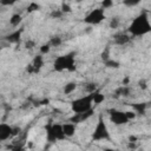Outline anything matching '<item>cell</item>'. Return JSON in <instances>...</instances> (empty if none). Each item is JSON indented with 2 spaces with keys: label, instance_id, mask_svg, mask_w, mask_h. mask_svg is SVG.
<instances>
[{
  "label": "cell",
  "instance_id": "1",
  "mask_svg": "<svg viewBox=\"0 0 151 151\" xmlns=\"http://www.w3.org/2000/svg\"><path fill=\"white\" fill-rule=\"evenodd\" d=\"M151 32V19L147 12L143 11L134 17L127 27V33L131 37H143Z\"/></svg>",
  "mask_w": 151,
  "mask_h": 151
},
{
  "label": "cell",
  "instance_id": "2",
  "mask_svg": "<svg viewBox=\"0 0 151 151\" xmlns=\"http://www.w3.org/2000/svg\"><path fill=\"white\" fill-rule=\"evenodd\" d=\"M93 109V93L81 96L71 101V110L74 114L85 113Z\"/></svg>",
  "mask_w": 151,
  "mask_h": 151
},
{
  "label": "cell",
  "instance_id": "3",
  "mask_svg": "<svg viewBox=\"0 0 151 151\" xmlns=\"http://www.w3.org/2000/svg\"><path fill=\"white\" fill-rule=\"evenodd\" d=\"M53 68L54 71H58V72L74 71L76 70V53L71 52V53L57 57L53 63Z\"/></svg>",
  "mask_w": 151,
  "mask_h": 151
},
{
  "label": "cell",
  "instance_id": "4",
  "mask_svg": "<svg viewBox=\"0 0 151 151\" xmlns=\"http://www.w3.org/2000/svg\"><path fill=\"white\" fill-rule=\"evenodd\" d=\"M110 139H111L110 130L107 127V124L104 120V117L100 114L98 117L97 124L91 133V140L92 142H101V140H110Z\"/></svg>",
  "mask_w": 151,
  "mask_h": 151
},
{
  "label": "cell",
  "instance_id": "5",
  "mask_svg": "<svg viewBox=\"0 0 151 151\" xmlns=\"http://www.w3.org/2000/svg\"><path fill=\"white\" fill-rule=\"evenodd\" d=\"M46 131V140L48 143H57L66 139V136L64 133L63 124L60 123H50L45 126Z\"/></svg>",
  "mask_w": 151,
  "mask_h": 151
},
{
  "label": "cell",
  "instance_id": "6",
  "mask_svg": "<svg viewBox=\"0 0 151 151\" xmlns=\"http://www.w3.org/2000/svg\"><path fill=\"white\" fill-rule=\"evenodd\" d=\"M106 18L105 14V9H103L101 7L98 8H93L91 9L85 17H84V22L87 25H99L100 22H103Z\"/></svg>",
  "mask_w": 151,
  "mask_h": 151
},
{
  "label": "cell",
  "instance_id": "7",
  "mask_svg": "<svg viewBox=\"0 0 151 151\" xmlns=\"http://www.w3.org/2000/svg\"><path fill=\"white\" fill-rule=\"evenodd\" d=\"M107 114H109L110 122L114 125H125L130 122L126 116V111H122L118 109H109Z\"/></svg>",
  "mask_w": 151,
  "mask_h": 151
},
{
  "label": "cell",
  "instance_id": "8",
  "mask_svg": "<svg viewBox=\"0 0 151 151\" xmlns=\"http://www.w3.org/2000/svg\"><path fill=\"white\" fill-rule=\"evenodd\" d=\"M17 131H20V129H15L7 123H1L0 124V140L1 142L8 140L9 138H12L13 136L18 133Z\"/></svg>",
  "mask_w": 151,
  "mask_h": 151
},
{
  "label": "cell",
  "instance_id": "9",
  "mask_svg": "<svg viewBox=\"0 0 151 151\" xmlns=\"http://www.w3.org/2000/svg\"><path fill=\"white\" fill-rule=\"evenodd\" d=\"M42 66H44V58H42V55H41V54L35 55V57L33 58L32 63L28 65L27 72H28V73H38V72L41 70Z\"/></svg>",
  "mask_w": 151,
  "mask_h": 151
},
{
  "label": "cell",
  "instance_id": "10",
  "mask_svg": "<svg viewBox=\"0 0 151 151\" xmlns=\"http://www.w3.org/2000/svg\"><path fill=\"white\" fill-rule=\"evenodd\" d=\"M93 112H94V110L92 109L91 111H88V112H85V113H79V114H74V113H73V116L70 118V122H71V123H74V124H78V123H83V122L87 120L90 117H92Z\"/></svg>",
  "mask_w": 151,
  "mask_h": 151
},
{
  "label": "cell",
  "instance_id": "11",
  "mask_svg": "<svg viewBox=\"0 0 151 151\" xmlns=\"http://www.w3.org/2000/svg\"><path fill=\"white\" fill-rule=\"evenodd\" d=\"M130 40H131V35H130L129 33H123V32H120V33H117V34L113 37L114 44L120 45V46L127 44Z\"/></svg>",
  "mask_w": 151,
  "mask_h": 151
},
{
  "label": "cell",
  "instance_id": "12",
  "mask_svg": "<svg viewBox=\"0 0 151 151\" xmlns=\"http://www.w3.org/2000/svg\"><path fill=\"white\" fill-rule=\"evenodd\" d=\"M24 29L22 28H17L15 31H13L12 33H9L8 35H6V40L8 42H12V44H15V42H19L20 38H21V34H22Z\"/></svg>",
  "mask_w": 151,
  "mask_h": 151
},
{
  "label": "cell",
  "instance_id": "13",
  "mask_svg": "<svg viewBox=\"0 0 151 151\" xmlns=\"http://www.w3.org/2000/svg\"><path fill=\"white\" fill-rule=\"evenodd\" d=\"M63 129H64V133H65L66 138H70V137H72L76 133L77 124L71 123V122H67V123H64L63 124Z\"/></svg>",
  "mask_w": 151,
  "mask_h": 151
},
{
  "label": "cell",
  "instance_id": "14",
  "mask_svg": "<svg viewBox=\"0 0 151 151\" xmlns=\"http://www.w3.org/2000/svg\"><path fill=\"white\" fill-rule=\"evenodd\" d=\"M130 105L137 114H144L145 113V110H146V104L145 103H136V104H130Z\"/></svg>",
  "mask_w": 151,
  "mask_h": 151
},
{
  "label": "cell",
  "instance_id": "15",
  "mask_svg": "<svg viewBox=\"0 0 151 151\" xmlns=\"http://www.w3.org/2000/svg\"><path fill=\"white\" fill-rule=\"evenodd\" d=\"M21 21H22V15L19 14V13H14V14H12L11 18H9V25H11L12 27H18Z\"/></svg>",
  "mask_w": 151,
  "mask_h": 151
},
{
  "label": "cell",
  "instance_id": "16",
  "mask_svg": "<svg viewBox=\"0 0 151 151\" xmlns=\"http://www.w3.org/2000/svg\"><path fill=\"white\" fill-rule=\"evenodd\" d=\"M130 92H131V88L127 85H122L120 87H118L116 90V94L120 96V97H127V96H130Z\"/></svg>",
  "mask_w": 151,
  "mask_h": 151
},
{
  "label": "cell",
  "instance_id": "17",
  "mask_svg": "<svg viewBox=\"0 0 151 151\" xmlns=\"http://www.w3.org/2000/svg\"><path fill=\"white\" fill-rule=\"evenodd\" d=\"M104 99H105V96H104L101 92H99V91L93 92V104H94V105L101 104V103L104 101Z\"/></svg>",
  "mask_w": 151,
  "mask_h": 151
},
{
  "label": "cell",
  "instance_id": "18",
  "mask_svg": "<svg viewBox=\"0 0 151 151\" xmlns=\"http://www.w3.org/2000/svg\"><path fill=\"white\" fill-rule=\"evenodd\" d=\"M76 88H77V84L73 83V81H70L64 86V93L65 94H71L73 91H76Z\"/></svg>",
  "mask_w": 151,
  "mask_h": 151
},
{
  "label": "cell",
  "instance_id": "19",
  "mask_svg": "<svg viewBox=\"0 0 151 151\" xmlns=\"http://www.w3.org/2000/svg\"><path fill=\"white\" fill-rule=\"evenodd\" d=\"M104 64H105L106 67H111V68H118L120 66V64L118 61L113 60V59H107V60L104 61Z\"/></svg>",
  "mask_w": 151,
  "mask_h": 151
},
{
  "label": "cell",
  "instance_id": "20",
  "mask_svg": "<svg viewBox=\"0 0 151 151\" xmlns=\"http://www.w3.org/2000/svg\"><path fill=\"white\" fill-rule=\"evenodd\" d=\"M61 38L60 37H53V38H51V40L48 41V44L51 45V47H57V46H59V45H61Z\"/></svg>",
  "mask_w": 151,
  "mask_h": 151
},
{
  "label": "cell",
  "instance_id": "21",
  "mask_svg": "<svg viewBox=\"0 0 151 151\" xmlns=\"http://www.w3.org/2000/svg\"><path fill=\"white\" fill-rule=\"evenodd\" d=\"M51 48H52V47H51V45L47 42V44H44V45H42V46H41L39 50H40V53H41V55H42V54L48 53V52L51 51Z\"/></svg>",
  "mask_w": 151,
  "mask_h": 151
},
{
  "label": "cell",
  "instance_id": "22",
  "mask_svg": "<svg viewBox=\"0 0 151 151\" xmlns=\"http://www.w3.org/2000/svg\"><path fill=\"white\" fill-rule=\"evenodd\" d=\"M60 11H61L63 13H70V12H72V8H71V6H70L68 4L63 2V4H61V8H60Z\"/></svg>",
  "mask_w": 151,
  "mask_h": 151
},
{
  "label": "cell",
  "instance_id": "23",
  "mask_svg": "<svg viewBox=\"0 0 151 151\" xmlns=\"http://www.w3.org/2000/svg\"><path fill=\"white\" fill-rule=\"evenodd\" d=\"M113 6V1H110V0H104L101 2V8L103 9H109L110 7Z\"/></svg>",
  "mask_w": 151,
  "mask_h": 151
},
{
  "label": "cell",
  "instance_id": "24",
  "mask_svg": "<svg viewBox=\"0 0 151 151\" xmlns=\"http://www.w3.org/2000/svg\"><path fill=\"white\" fill-rule=\"evenodd\" d=\"M119 25V19L118 18H112L111 19V22H110V27L111 28H117Z\"/></svg>",
  "mask_w": 151,
  "mask_h": 151
},
{
  "label": "cell",
  "instance_id": "25",
  "mask_svg": "<svg viewBox=\"0 0 151 151\" xmlns=\"http://www.w3.org/2000/svg\"><path fill=\"white\" fill-rule=\"evenodd\" d=\"M126 116H127V118H129V120H131V119H134L136 117H137V113L132 110V111H126Z\"/></svg>",
  "mask_w": 151,
  "mask_h": 151
},
{
  "label": "cell",
  "instance_id": "26",
  "mask_svg": "<svg viewBox=\"0 0 151 151\" xmlns=\"http://www.w3.org/2000/svg\"><path fill=\"white\" fill-rule=\"evenodd\" d=\"M28 12H32V11H37V9H39V5H37V4H34V2H32V4H29V6H28Z\"/></svg>",
  "mask_w": 151,
  "mask_h": 151
},
{
  "label": "cell",
  "instance_id": "27",
  "mask_svg": "<svg viewBox=\"0 0 151 151\" xmlns=\"http://www.w3.org/2000/svg\"><path fill=\"white\" fill-rule=\"evenodd\" d=\"M123 4H124L125 6H130V7H131V6H137V5H139L140 2H139V1H124Z\"/></svg>",
  "mask_w": 151,
  "mask_h": 151
},
{
  "label": "cell",
  "instance_id": "28",
  "mask_svg": "<svg viewBox=\"0 0 151 151\" xmlns=\"http://www.w3.org/2000/svg\"><path fill=\"white\" fill-rule=\"evenodd\" d=\"M11 151H26V149L24 146H21V145H15V146H13L11 149Z\"/></svg>",
  "mask_w": 151,
  "mask_h": 151
},
{
  "label": "cell",
  "instance_id": "29",
  "mask_svg": "<svg viewBox=\"0 0 151 151\" xmlns=\"http://www.w3.org/2000/svg\"><path fill=\"white\" fill-rule=\"evenodd\" d=\"M25 46H26V48H33L35 46V42L32 41V40H28V41L25 42Z\"/></svg>",
  "mask_w": 151,
  "mask_h": 151
},
{
  "label": "cell",
  "instance_id": "30",
  "mask_svg": "<svg viewBox=\"0 0 151 151\" xmlns=\"http://www.w3.org/2000/svg\"><path fill=\"white\" fill-rule=\"evenodd\" d=\"M150 18H151V14H150Z\"/></svg>",
  "mask_w": 151,
  "mask_h": 151
}]
</instances>
